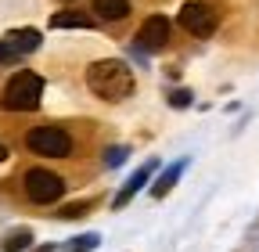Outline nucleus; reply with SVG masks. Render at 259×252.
I'll return each instance as SVG.
<instances>
[{
  "label": "nucleus",
  "instance_id": "obj_1",
  "mask_svg": "<svg viewBox=\"0 0 259 252\" xmlns=\"http://www.w3.org/2000/svg\"><path fill=\"white\" fill-rule=\"evenodd\" d=\"M87 87H90L94 98H101V101H126L130 94L137 90V79H134L126 61L105 58V61H94L87 69Z\"/></svg>",
  "mask_w": 259,
  "mask_h": 252
},
{
  "label": "nucleus",
  "instance_id": "obj_2",
  "mask_svg": "<svg viewBox=\"0 0 259 252\" xmlns=\"http://www.w3.org/2000/svg\"><path fill=\"white\" fill-rule=\"evenodd\" d=\"M40 98H44V79L29 69H18L8 79L4 94H0V105L8 112H32V108H40Z\"/></svg>",
  "mask_w": 259,
  "mask_h": 252
},
{
  "label": "nucleus",
  "instance_id": "obj_3",
  "mask_svg": "<svg viewBox=\"0 0 259 252\" xmlns=\"http://www.w3.org/2000/svg\"><path fill=\"white\" fill-rule=\"evenodd\" d=\"M25 148L32 155H44V159H69L72 151V134L61 130V126H32L25 134Z\"/></svg>",
  "mask_w": 259,
  "mask_h": 252
},
{
  "label": "nucleus",
  "instance_id": "obj_4",
  "mask_svg": "<svg viewBox=\"0 0 259 252\" xmlns=\"http://www.w3.org/2000/svg\"><path fill=\"white\" fill-rule=\"evenodd\" d=\"M22 187H25V198L36 202V205H51V202H58L65 195V180L58 173H51V170H29Z\"/></svg>",
  "mask_w": 259,
  "mask_h": 252
},
{
  "label": "nucleus",
  "instance_id": "obj_5",
  "mask_svg": "<svg viewBox=\"0 0 259 252\" xmlns=\"http://www.w3.org/2000/svg\"><path fill=\"white\" fill-rule=\"evenodd\" d=\"M180 25L187 29L191 36L205 40V36H212V33H216L220 18H216V11H212L209 4H202V0H187V4L180 8Z\"/></svg>",
  "mask_w": 259,
  "mask_h": 252
},
{
  "label": "nucleus",
  "instance_id": "obj_6",
  "mask_svg": "<svg viewBox=\"0 0 259 252\" xmlns=\"http://www.w3.org/2000/svg\"><path fill=\"white\" fill-rule=\"evenodd\" d=\"M166 40H169V22L162 18V15L144 18L141 33H137V44H141L144 51H162V47H166Z\"/></svg>",
  "mask_w": 259,
  "mask_h": 252
},
{
  "label": "nucleus",
  "instance_id": "obj_7",
  "mask_svg": "<svg viewBox=\"0 0 259 252\" xmlns=\"http://www.w3.org/2000/svg\"><path fill=\"white\" fill-rule=\"evenodd\" d=\"M155 170H158V159H151V162H144V166H141V170H137L134 177H130V180L122 184V191H119V195L112 198V209H122V205H126V202H130V198H134V195L141 191V187H144L148 180H151V173H155Z\"/></svg>",
  "mask_w": 259,
  "mask_h": 252
},
{
  "label": "nucleus",
  "instance_id": "obj_8",
  "mask_svg": "<svg viewBox=\"0 0 259 252\" xmlns=\"http://www.w3.org/2000/svg\"><path fill=\"white\" fill-rule=\"evenodd\" d=\"M94 11L105 22H122L130 15V0H94Z\"/></svg>",
  "mask_w": 259,
  "mask_h": 252
},
{
  "label": "nucleus",
  "instance_id": "obj_9",
  "mask_svg": "<svg viewBox=\"0 0 259 252\" xmlns=\"http://www.w3.org/2000/svg\"><path fill=\"white\" fill-rule=\"evenodd\" d=\"M4 40H8L18 54H29V51H36V47H40V33H36V29H11Z\"/></svg>",
  "mask_w": 259,
  "mask_h": 252
},
{
  "label": "nucleus",
  "instance_id": "obj_10",
  "mask_svg": "<svg viewBox=\"0 0 259 252\" xmlns=\"http://www.w3.org/2000/svg\"><path fill=\"white\" fill-rule=\"evenodd\" d=\"M51 25H54V29H94L97 22H94L90 15H83V11H58V15L51 18Z\"/></svg>",
  "mask_w": 259,
  "mask_h": 252
},
{
  "label": "nucleus",
  "instance_id": "obj_11",
  "mask_svg": "<svg viewBox=\"0 0 259 252\" xmlns=\"http://www.w3.org/2000/svg\"><path fill=\"white\" fill-rule=\"evenodd\" d=\"M184 166H187V162H173V166H169L166 173H162V177H158V180L151 184V198H162V195H169V187H173V184L180 180Z\"/></svg>",
  "mask_w": 259,
  "mask_h": 252
},
{
  "label": "nucleus",
  "instance_id": "obj_12",
  "mask_svg": "<svg viewBox=\"0 0 259 252\" xmlns=\"http://www.w3.org/2000/svg\"><path fill=\"white\" fill-rule=\"evenodd\" d=\"M29 245H32V231L18 227V231H8V238L0 241V252H25Z\"/></svg>",
  "mask_w": 259,
  "mask_h": 252
},
{
  "label": "nucleus",
  "instance_id": "obj_13",
  "mask_svg": "<svg viewBox=\"0 0 259 252\" xmlns=\"http://www.w3.org/2000/svg\"><path fill=\"white\" fill-rule=\"evenodd\" d=\"M97 234H83V238H76L72 245H65V252H90V248H97Z\"/></svg>",
  "mask_w": 259,
  "mask_h": 252
},
{
  "label": "nucleus",
  "instance_id": "obj_14",
  "mask_svg": "<svg viewBox=\"0 0 259 252\" xmlns=\"http://www.w3.org/2000/svg\"><path fill=\"white\" fill-rule=\"evenodd\" d=\"M18 61V51L8 44V40H0V69H8V65H15Z\"/></svg>",
  "mask_w": 259,
  "mask_h": 252
},
{
  "label": "nucleus",
  "instance_id": "obj_15",
  "mask_svg": "<svg viewBox=\"0 0 259 252\" xmlns=\"http://www.w3.org/2000/svg\"><path fill=\"white\" fill-rule=\"evenodd\" d=\"M90 205H94V202H72V205H65V209H61L58 216H61V220H76V216H83V213H87Z\"/></svg>",
  "mask_w": 259,
  "mask_h": 252
},
{
  "label": "nucleus",
  "instance_id": "obj_16",
  "mask_svg": "<svg viewBox=\"0 0 259 252\" xmlns=\"http://www.w3.org/2000/svg\"><path fill=\"white\" fill-rule=\"evenodd\" d=\"M169 105H173V108H187V105H191V90H173Z\"/></svg>",
  "mask_w": 259,
  "mask_h": 252
},
{
  "label": "nucleus",
  "instance_id": "obj_17",
  "mask_svg": "<svg viewBox=\"0 0 259 252\" xmlns=\"http://www.w3.org/2000/svg\"><path fill=\"white\" fill-rule=\"evenodd\" d=\"M122 155H126L122 148H112V151H108V166H119V162H122Z\"/></svg>",
  "mask_w": 259,
  "mask_h": 252
},
{
  "label": "nucleus",
  "instance_id": "obj_18",
  "mask_svg": "<svg viewBox=\"0 0 259 252\" xmlns=\"http://www.w3.org/2000/svg\"><path fill=\"white\" fill-rule=\"evenodd\" d=\"M4 159H8V148H4V144H0V162H4Z\"/></svg>",
  "mask_w": 259,
  "mask_h": 252
},
{
  "label": "nucleus",
  "instance_id": "obj_19",
  "mask_svg": "<svg viewBox=\"0 0 259 252\" xmlns=\"http://www.w3.org/2000/svg\"><path fill=\"white\" fill-rule=\"evenodd\" d=\"M36 252H54V248H51V245H44V248H36Z\"/></svg>",
  "mask_w": 259,
  "mask_h": 252
}]
</instances>
